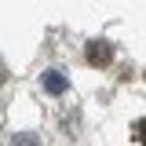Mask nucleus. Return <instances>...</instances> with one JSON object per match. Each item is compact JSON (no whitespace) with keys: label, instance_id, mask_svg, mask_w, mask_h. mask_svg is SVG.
Here are the masks:
<instances>
[{"label":"nucleus","instance_id":"nucleus-1","mask_svg":"<svg viewBox=\"0 0 146 146\" xmlns=\"http://www.w3.org/2000/svg\"><path fill=\"white\" fill-rule=\"evenodd\" d=\"M84 58H88V66L102 70V66H110V62H113V44H110V40H88Z\"/></svg>","mask_w":146,"mask_h":146},{"label":"nucleus","instance_id":"nucleus-2","mask_svg":"<svg viewBox=\"0 0 146 146\" xmlns=\"http://www.w3.org/2000/svg\"><path fill=\"white\" fill-rule=\"evenodd\" d=\"M44 91H48V95H66V91H70V80L58 70H51V73H44Z\"/></svg>","mask_w":146,"mask_h":146},{"label":"nucleus","instance_id":"nucleus-3","mask_svg":"<svg viewBox=\"0 0 146 146\" xmlns=\"http://www.w3.org/2000/svg\"><path fill=\"white\" fill-rule=\"evenodd\" d=\"M7 146H40V135H36V131H18Z\"/></svg>","mask_w":146,"mask_h":146},{"label":"nucleus","instance_id":"nucleus-4","mask_svg":"<svg viewBox=\"0 0 146 146\" xmlns=\"http://www.w3.org/2000/svg\"><path fill=\"white\" fill-rule=\"evenodd\" d=\"M131 135H135V143H143V117L135 121V128H131Z\"/></svg>","mask_w":146,"mask_h":146},{"label":"nucleus","instance_id":"nucleus-5","mask_svg":"<svg viewBox=\"0 0 146 146\" xmlns=\"http://www.w3.org/2000/svg\"><path fill=\"white\" fill-rule=\"evenodd\" d=\"M4 77H7V70H4V62H0V84H4Z\"/></svg>","mask_w":146,"mask_h":146},{"label":"nucleus","instance_id":"nucleus-6","mask_svg":"<svg viewBox=\"0 0 146 146\" xmlns=\"http://www.w3.org/2000/svg\"><path fill=\"white\" fill-rule=\"evenodd\" d=\"M0 124H4V110H0Z\"/></svg>","mask_w":146,"mask_h":146}]
</instances>
